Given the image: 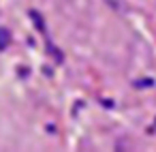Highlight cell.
<instances>
[{
  "label": "cell",
  "instance_id": "1",
  "mask_svg": "<svg viewBox=\"0 0 156 152\" xmlns=\"http://www.w3.org/2000/svg\"><path fill=\"white\" fill-rule=\"evenodd\" d=\"M11 41V32L7 28H0V47H7Z\"/></svg>",
  "mask_w": 156,
  "mask_h": 152
}]
</instances>
